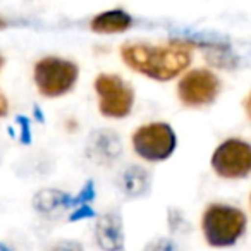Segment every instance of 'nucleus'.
I'll use <instances>...</instances> for the list:
<instances>
[{"label": "nucleus", "mask_w": 251, "mask_h": 251, "mask_svg": "<svg viewBox=\"0 0 251 251\" xmlns=\"http://www.w3.org/2000/svg\"><path fill=\"white\" fill-rule=\"evenodd\" d=\"M191 42L172 40L169 45L127 43L121 49V57L133 71L157 81H169L191 64Z\"/></svg>", "instance_id": "1"}, {"label": "nucleus", "mask_w": 251, "mask_h": 251, "mask_svg": "<svg viewBox=\"0 0 251 251\" xmlns=\"http://www.w3.org/2000/svg\"><path fill=\"white\" fill-rule=\"evenodd\" d=\"M246 229L243 210L230 205L213 203L201 217V230L206 243L213 248H227L237 243Z\"/></svg>", "instance_id": "2"}, {"label": "nucleus", "mask_w": 251, "mask_h": 251, "mask_svg": "<svg viewBox=\"0 0 251 251\" xmlns=\"http://www.w3.org/2000/svg\"><path fill=\"white\" fill-rule=\"evenodd\" d=\"M77 76H79V67L76 64L53 55L40 59L33 71L36 88L40 93L49 98L60 97L73 90Z\"/></svg>", "instance_id": "3"}, {"label": "nucleus", "mask_w": 251, "mask_h": 251, "mask_svg": "<svg viewBox=\"0 0 251 251\" xmlns=\"http://www.w3.org/2000/svg\"><path fill=\"white\" fill-rule=\"evenodd\" d=\"M177 136L167 122H150L133 133V148L148 162L167 160L176 150Z\"/></svg>", "instance_id": "4"}, {"label": "nucleus", "mask_w": 251, "mask_h": 251, "mask_svg": "<svg viewBox=\"0 0 251 251\" xmlns=\"http://www.w3.org/2000/svg\"><path fill=\"white\" fill-rule=\"evenodd\" d=\"M95 90L98 93V110L105 117L122 119L133 108V86L117 74H98Z\"/></svg>", "instance_id": "5"}, {"label": "nucleus", "mask_w": 251, "mask_h": 251, "mask_svg": "<svg viewBox=\"0 0 251 251\" xmlns=\"http://www.w3.org/2000/svg\"><path fill=\"white\" fill-rule=\"evenodd\" d=\"M212 169L226 179H241L251 172V145L237 138L220 143L212 155Z\"/></svg>", "instance_id": "6"}, {"label": "nucleus", "mask_w": 251, "mask_h": 251, "mask_svg": "<svg viewBox=\"0 0 251 251\" xmlns=\"http://www.w3.org/2000/svg\"><path fill=\"white\" fill-rule=\"evenodd\" d=\"M220 91V79L208 69H193L179 81L177 95L186 107L212 103Z\"/></svg>", "instance_id": "7"}, {"label": "nucleus", "mask_w": 251, "mask_h": 251, "mask_svg": "<svg viewBox=\"0 0 251 251\" xmlns=\"http://www.w3.org/2000/svg\"><path fill=\"white\" fill-rule=\"evenodd\" d=\"M122 151L119 134L112 129H97L90 134L86 145V155L98 164H108L115 160Z\"/></svg>", "instance_id": "8"}, {"label": "nucleus", "mask_w": 251, "mask_h": 251, "mask_svg": "<svg viewBox=\"0 0 251 251\" xmlns=\"http://www.w3.org/2000/svg\"><path fill=\"white\" fill-rule=\"evenodd\" d=\"M98 246L103 251L124 250V224L117 212H107L98 217L95 227Z\"/></svg>", "instance_id": "9"}, {"label": "nucleus", "mask_w": 251, "mask_h": 251, "mask_svg": "<svg viewBox=\"0 0 251 251\" xmlns=\"http://www.w3.org/2000/svg\"><path fill=\"white\" fill-rule=\"evenodd\" d=\"M131 25H133V18L127 12L121 11V9H114V11H105L95 16L90 23V28L95 33L108 35V33L126 31V29H129Z\"/></svg>", "instance_id": "10"}, {"label": "nucleus", "mask_w": 251, "mask_h": 251, "mask_svg": "<svg viewBox=\"0 0 251 251\" xmlns=\"http://www.w3.org/2000/svg\"><path fill=\"white\" fill-rule=\"evenodd\" d=\"M121 189L127 198H138L150 189V176L140 165H129L121 174Z\"/></svg>", "instance_id": "11"}, {"label": "nucleus", "mask_w": 251, "mask_h": 251, "mask_svg": "<svg viewBox=\"0 0 251 251\" xmlns=\"http://www.w3.org/2000/svg\"><path fill=\"white\" fill-rule=\"evenodd\" d=\"M33 206L40 213H50L59 206H79L76 198H71L67 193L59 189H43L33 198Z\"/></svg>", "instance_id": "12"}, {"label": "nucleus", "mask_w": 251, "mask_h": 251, "mask_svg": "<svg viewBox=\"0 0 251 251\" xmlns=\"http://www.w3.org/2000/svg\"><path fill=\"white\" fill-rule=\"evenodd\" d=\"M143 251H179V246L169 237H158L150 244H147Z\"/></svg>", "instance_id": "13"}, {"label": "nucleus", "mask_w": 251, "mask_h": 251, "mask_svg": "<svg viewBox=\"0 0 251 251\" xmlns=\"http://www.w3.org/2000/svg\"><path fill=\"white\" fill-rule=\"evenodd\" d=\"M50 251H84V248L77 241H59L53 244Z\"/></svg>", "instance_id": "14"}, {"label": "nucleus", "mask_w": 251, "mask_h": 251, "mask_svg": "<svg viewBox=\"0 0 251 251\" xmlns=\"http://www.w3.org/2000/svg\"><path fill=\"white\" fill-rule=\"evenodd\" d=\"M9 112V101H7V97L4 95V91L0 90V117H4L7 115Z\"/></svg>", "instance_id": "15"}, {"label": "nucleus", "mask_w": 251, "mask_h": 251, "mask_svg": "<svg viewBox=\"0 0 251 251\" xmlns=\"http://www.w3.org/2000/svg\"><path fill=\"white\" fill-rule=\"evenodd\" d=\"M243 107H244V110H246V115H248V117H250V121H251V91H250V93H248V97L244 98Z\"/></svg>", "instance_id": "16"}, {"label": "nucleus", "mask_w": 251, "mask_h": 251, "mask_svg": "<svg viewBox=\"0 0 251 251\" xmlns=\"http://www.w3.org/2000/svg\"><path fill=\"white\" fill-rule=\"evenodd\" d=\"M5 26H7V21H5V19L2 18V16H0V29H4Z\"/></svg>", "instance_id": "17"}, {"label": "nucleus", "mask_w": 251, "mask_h": 251, "mask_svg": "<svg viewBox=\"0 0 251 251\" xmlns=\"http://www.w3.org/2000/svg\"><path fill=\"white\" fill-rule=\"evenodd\" d=\"M0 251H12V250H9V248L4 246V244H0Z\"/></svg>", "instance_id": "18"}, {"label": "nucleus", "mask_w": 251, "mask_h": 251, "mask_svg": "<svg viewBox=\"0 0 251 251\" xmlns=\"http://www.w3.org/2000/svg\"><path fill=\"white\" fill-rule=\"evenodd\" d=\"M2 66H4V57L0 55V69H2Z\"/></svg>", "instance_id": "19"}]
</instances>
